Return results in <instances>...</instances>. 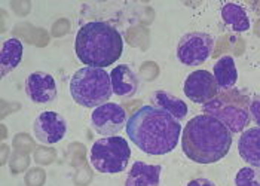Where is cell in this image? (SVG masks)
<instances>
[{
	"label": "cell",
	"mask_w": 260,
	"mask_h": 186,
	"mask_svg": "<svg viewBox=\"0 0 260 186\" xmlns=\"http://www.w3.org/2000/svg\"><path fill=\"white\" fill-rule=\"evenodd\" d=\"M129 140L147 155H167L176 149L181 134V124L165 110L155 106H141L128 122Z\"/></svg>",
	"instance_id": "6da1fadb"
},
{
	"label": "cell",
	"mask_w": 260,
	"mask_h": 186,
	"mask_svg": "<svg viewBox=\"0 0 260 186\" xmlns=\"http://www.w3.org/2000/svg\"><path fill=\"white\" fill-rule=\"evenodd\" d=\"M232 146V133L211 115H197L181 131L184 155L198 164H213L224 158Z\"/></svg>",
	"instance_id": "7a4b0ae2"
},
{
	"label": "cell",
	"mask_w": 260,
	"mask_h": 186,
	"mask_svg": "<svg viewBox=\"0 0 260 186\" xmlns=\"http://www.w3.org/2000/svg\"><path fill=\"white\" fill-rule=\"evenodd\" d=\"M75 51L78 58L88 67L104 69L119 60L123 41L113 25L103 21H92L79 28Z\"/></svg>",
	"instance_id": "3957f363"
},
{
	"label": "cell",
	"mask_w": 260,
	"mask_h": 186,
	"mask_svg": "<svg viewBox=\"0 0 260 186\" xmlns=\"http://www.w3.org/2000/svg\"><path fill=\"white\" fill-rule=\"evenodd\" d=\"M72 99L88 109H97L109 103L113 94L110 73L97 67H82L70 81Z\"/></svg>",
	"instance_id": "277c9868"
},
{
	"label": "cell",
	"mask_w": 260,
	"mask_h": 186,
	"mask_svg": "<svg viewBox=\"0 0 260 186\" xmlns=\"http://www.w3.org/2000/svg\"><path fill=\"white\" fill-rule=\"evenodd\" d=\"M250 102L251 100L245 92L232 88L219 92L211 102L204 104L202 109L205 115L214 116L226 125L232 134H237L244 131L251 121Z\"/></svg>",
	"instance_id": "5b68a950"
},
{
	"label": "cell",
	"mask_w": 260,
	"mask_h": 186,
	"mask_svg": "<svg viewBox=\"0 0 260 186\" xmlns=\"http://www.w3.org/2000/svg\"><path fill=\"white\" fill-rule=\"evenodd\" d=\"M131 158V149L128 142L119 137H103L94 142L89 152V163L99 173L115 174L123 171Z\"/></svg>",
	"instance_id": "8992f818"
},
{
	"label": "cell",
	"mask_w": 260,
	"mask_h": 186,
	"mask_svg": "<svg viewBox=\"0 0 260 186\" xmlns=\"http://www.w3.org/2000/svg\"><path fill=\"white\" fill-rule=\"evenodd\" d=\"M214 48V38L204 32H190L181 36L177 43V58L184 66H200L205 63Z\"/></svg>",
	"instance_id": "52a82bcc"
},
{
	"label": "cell",
	"mask_w": 260,
	"mask_h": 186,
	"mask_svg": "<svg viewBox=\"0 0 260 186\" xmlns=\"http://www.w3.org/2000/svg\"><path fill=\"white\" fill-rule=\"evenodd\" d=\"M126 112L116 103H106L94 109L91 113V124L97 134L112 137L119 134L126 125Z\"/></svg>",
	"instance_id": "ba28073f"
},
{
	"label": "cell",
	"mask_w": 260,
	"mask_h": 186,
	"mask_svg": "<svg viewBox=\"0 0 260 186\" xmlns=\"http://www.w3.org/2000/svg\"><path fill=\"white\" fill-rule=\"evenodd\" d=\"M184 96L197 104H207L219 94V86L208 70L192 72L183 85Z\"/></svg>",
	"instance_id": "9c48e42d"
},
{
	"label": "cell",
	"mask_w": 260,
	"mask_h": 186,
	"mask_svg": "<svg viewBox=\"0 0 260 186\" xmlns=\"http://www.w3.org/2000/svg\"><path fill=\"white\" fill-rule=\"evenodd\" d=\"M35 137L40 143L55 145L61 142L67 133V122L57 112H42L33 122Z\"/></svg>",
	"instance_id": "30bf717a"
},
{
	"label": "cell",
	"mask_w": 260,
	"mask_h": 186,
	"mask_svg": "<svg viewBox=\"0 0 260 186\" xmlns=\"http://www.w3.org/2000/svg\"><path fill=\"white\" fill-rule=\"evenodd\" d=\"M25 92L33 103H51L57 97V83L49 73L35 72L25 81Z\"/></svg>",
	"instance_id": "8fae6325"
},
{
	"label": "cell",
	"mask_w": 260,
	"mask_h": 186,
	"mask_svg": "<svg viewBox=\"0 0 260 186\" xmlns=\"http://www.w3.org/2000/svg\"><path fill=\"white\" fill-rule=\"evenodd\" d=\"M110 81H112L113 94H116L118 97H123V99L133 97L139 89V78L134 73V70L126 64H119L112 70Z\"/></svg>",
	"instance_id": "7c38bea8"
},
{
	"label": "cell",
	"mask_w": 260,
	"mask_h": 186,
	"mask_svg": "<svg viewBox=\"0 0 260 186\" xmlns=\"http://www.w3.org/2000/svg\"><path fill=\"white\" fill-rule=\"evenodd\" d=\"M238 152L248 166L260 168V127L242 131L238 142Z\"/></svg>",
	"instance_id": "4fadbf2b"
},
{
	"label": "cell",
	"mask_w": 260,
	"mask_h": 186,
	"mask_svg": "<svg viewBox=\"0 0 260 186\" xmlns=\"http://www.w3.org/2000/svg\"><path fill=\"white\" fill-rule=\"evenodd\" d=\"M160 166L146 164L143 161L134 163L125 180V186H159Z\"/></svg>",
	"instance_id": "5bb4252c"
},
{
	"label": "cell",
	"mask_w": 260,
	"mask_h": 186,
	"mask_svg": "<svg viewBox=\"0 0 260 186\" xmlns=\"http://www.w3.org/2000/svg\"><path fill=\"white\" fill-rule=\"evenodd\" d=\"M213 76L216 79L219 89L221 91L232 89L238 81V70H237L235 60L231 55L221 57L220 60H217V63L214 64Z\"/></svg>",
	"instance_id": "9a60e30c"
},
{
	"label": "cell",
	"mask_w": 260,
	"mask_h": 186,
	"mask_svg": "<svg viewBox=\"0 0 260 186\" xmlns=\"http://www.w3.org/2000/svg\"><path fill=\"white\" fill-rule=\"evenodd\" d=\"M223 22L234 32L242 33L250 30L251 21L248 17V12L238 5V3H226L220 11Z\"/></svg>",
	"instance_id": "2e32d148"
},
{
	"label": "cell",
	"mask_w": 260,
	"mask_h": 186,
	"mask_svg": "<svg viewBox=\"0 0 260 186\" xmlns=\"http://www.w3.org/2000/svg\"><path fill=\"white\" fill-rule=\"evenodd\" d=\"M152 106L165 110L167 113H170L177 121L184 119L187 115V104L184 103L181 99L174 97L173 94H170L167 91H155L152 96Z\"/></svg>",
	"instance_id": "e0dca14e"
},
{
	"label": "cell",
	"mask_w": 260,
	"mask_h": 186,
	"mask_svg": "<svg viewBox=\"0 0 260 186\" xmlns=\"http://www.w3.org/2000/svg\"><path fill=\"white\" fill-rule=\"evenodd\" d=\"M22 43L20 39L11 38L3 42L2 52H0V66H2V76H6L11 73L22 60Z\"/></svg>",
	"instance_id": "ac0fdd59"
},
{
	"label": "cell",
	"mask_w": 260,
	"mask_h": 186,
	"mask_svg": "<svg viewBox=\"0 0 260 186\" xmlns=\"http://www.w3.org/2000/svg\"><path fill=\"white\" fill-rule=\"evenodd\" d=\"M235 186H260V168L242 167L235 176Z\"/></svg>",
	"instance_id": "d6986e66"
},
{
	"label": "cell",
	"mask_w": 260,
	"mask_h": 186,
	"mask_svg": "<svg viewBox=\"0 0 260 186\" xmlns=\"http://www.w3.org/2000/svg\"><path fill=\"white\" fill-rule=\"evenodd\" d=\"M250 113H251V119L260 127V94L254 96L250 102Z\"/></svg>",
	"instance_id": "ffe728a7"
},
{
	"label": "cell",
	"mask_w": 260,
	"mask_h": 186,
	"mask_svg": "<svg viewBox=\"0 0 260 186\" xmlns=\"http://www.w3.org/2000/svg\"><path fill=\"white\" fill-rule=\"evenodd\" d=\"M187 186H216L214 182H211L210 179H205V177H198V179H193L190 180Z\"/></svg>",
	"instance_id": "44dd1931"
}]
</instances>
